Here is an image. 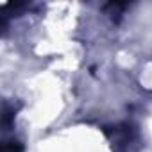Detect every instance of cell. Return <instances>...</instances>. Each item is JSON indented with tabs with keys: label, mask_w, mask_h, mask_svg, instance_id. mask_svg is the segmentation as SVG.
<instances>
[{
	"label": "cell",
	"mask_w": 152,
	"mask_h": 152,
	"mask_svg": "<svg viewBox=\"0 0 152 152\" xmlns=\"http://www.w3.org/2000/svg\"><path fill=\"white\" fill-rule=\"evenodd\" d=\"M22 150H23V147L20 145V141L13 140V141L4 143V150H2V152H22Z\"/></svg>",
	"instance_id": "cell-1"
}]
</instances>
